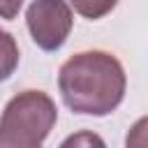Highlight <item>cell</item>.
Wrapping results in <instances>:
<instances>
[{
	"instance_id": "cell-1",
	"label": "cell",
	"mask_w": 148,
	"mask_h": 148,
	"mask_svg": "<svg viewBox=\"0 0 148 148\" xmlns=\"http://www.w3.org/2000/svg\"><path fill=\"white\" fill-rule=\"evenodd\" d=\"M58 88L74 113L106 116L123 102L125 72L111 53L86 51L60 67Z\"/></svg>"
},
{
	"instance_id": "cell-2",
	"label": "cell",
	"mask_w": 148,
	"mask_h": 148,
	"mask_svg": "<svg viewBox=\"0 0 148 148\" xmlns=\"http://www.w3.org/2000/svg\"><path fill=\"white\" fill-rule=\"evenodd\" d=\"M58 111L49 95L25 90L16 95L0 118V148H37L56 125Z\"/></svg>"
},
{
	"instance_id": "cell-3",
	"label": "cell",
	"mask_w": 148,
	"mask_h": 148,
	"mask_svg": "<svg viewBox=\"0 0 148 148\" xmlns=\"http://www.w3.org/2000/svg\"><path fill=\"white\" fill-rule=\"evenodd\" d=\"M25 21L32 42L42 51H58L72 30V12L65 0H35L25 12Z\"/></svg>"
},
{
	"instance_id": "cell-6",
	"label": "cell",
	"mask_w": 148,
	"mask_h": 148,
	"mask_svg": "<svg viewBox=\"0 0 148 148\" xmlns=\"http://www.w3.org/2000/svg\"><path fill=\"white\" fill-rule=\"evenodd\" d=\"M127 146L130 148H146L148 146V118H141L134 123V127L127 134Z\"/></svg>"
},
{
	"instance_id": "cell-4",
	"label": "cell",
	"mask_w": 148,
	"mask_h": 148,
	"mask_svg": "<svg viewBox=\"0 0 148 148\" xmlns=\"http://www.w3.org/2000/svg\"><path fill=\"white\" fill-rule=\"evenodd\" d=\"M16 65H18V46H16L14 37L0 28V81L12 76Z\"/></svg>"
},
{
	"instance_id": "cell-8",
	"label": "cell",
	"mask_w": 148,
	"mask_h": 148,
	"mask_svg": "<svg viewBox=\"0 0 148 148\" xmlns=\"http://www.w3.org/2000/svg\"><path fill=\"white\" fill-rule=\"evenodd\" d=\"M79 146V143H97V146H102V139H97V136H92V134H81V136H72V139H67L62 146Z\"/></svg>"
},
{
	"instance_id": "cell-7",
	"label": "cell",
	"mask_w": 148,
	"mask_h": 148,
	"mask_svg": "<svg viewBox=\"0 0 148 148\" xmlns=\"http://www.w3.org/2000/svg\"><path fill=\"white\" fill-rule=\"evenodd\" d=\"M21 5H23V0H0V18L12 21V18L18 14Z\"/></svg>"
},
{
	"instance_id": "cell-5",
	"label": "cell",
	"mask_w": 148,
	"mask_h": 148,
	"mask_svg": "<svg viewBox=\"0 0 148 148\" xmlns=\"http://www.w3.org/2000/svg\"><path fill=\"white\" fill-rule=\"evenodd\" d=\"M74 5V9L86 16V18H102L104 14H109L118 0H69Z\"/></svg>"
}]
</instances>
